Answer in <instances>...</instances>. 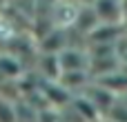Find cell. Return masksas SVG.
<instances>
[{
    "instance_id": "3",
    "label": "cell",
    "mask_w": 127,
    "mask_h": 122,
    "mask_svg": "<svg viewBox=\"0 0 127 122\" xmlns=\"http://www.w3.org/2000/svg\"><path fill=\"white\" fill-rule=\"evenodd\" d=\"M0 122H18L13 104L9 100H2V98H0Z\"/></svg>"
},
{
    "instance_id": "4",
    "label": "cell",
    "mask_w": 127,
    "mask_h": 122,
    "mask_svg": "<svg viewBox=\"0 0 127 122\" xmlns=\"http://www.w3.org/2000/svg\"><path fill=\"white\" fill-rule=\"evenodd\" d=\"M74 2H76V4H83V7H92L96 0H74Z\"/></svg>"
},
{
    "instance_id": "2",
    "label": "cell",
    "mask_w": 127,
    "mask_h": 122,
    "mask_svg": "<svg viewBox=\"0 0 127 122\" xmlns=\"http://www.w3.org/2000/svg\"><path fill=\"white\" fill-rule=\"evenodd\" d=\"M92 7H94L100 24H121V20H123V0H96Z\"/></svg>"
},
{
    "instance_id": "5",
    "label": "cell",
    "mask_w": 127,
    "mask_h": 122,
    "mask_svg": "<svg viewBox=\"0 0 127 122\" xmlns=\"http://www.w3.org/2000/svg\"><path fill=\"white\" fill-rule=\"evenodd\" d=\"M40 2H45V4H56V2H60V0H40Z\"/></svg>"
},
{
    "instance_id": "1",
    "label": "cell",
    "mask_w": 127,
    "mask_h": 122,
    "mask_svg": "<svg viewBox=\"0 0 127 122\" xmlns=\"http://www.w3.org/2000/svg\"><path fill=\"white\" fill-rule=\"evenodd\" d=\"M60 58V69L63 73H71V71H87L89 73V56L80 49H63L58 53Z\"/></svg>"
}]
</instances>
